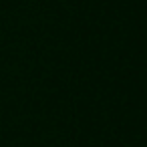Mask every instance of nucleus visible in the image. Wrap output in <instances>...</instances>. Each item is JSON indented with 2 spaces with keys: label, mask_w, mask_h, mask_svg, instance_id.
<instances>
[]
</instances>
